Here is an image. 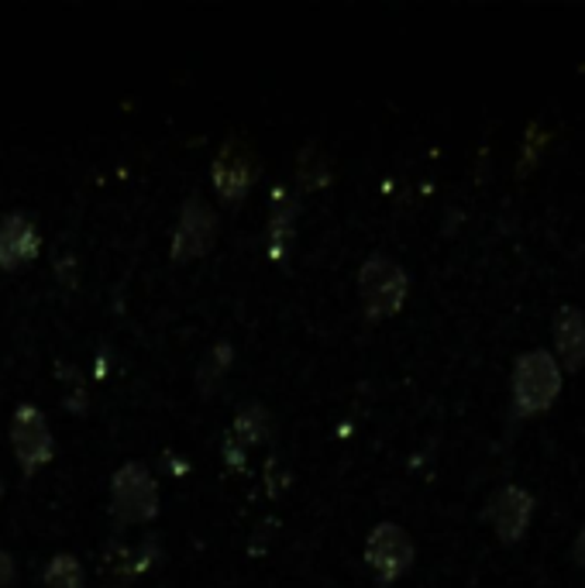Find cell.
Masks as SVG:
<instances>
[{"mask_svg":"<svg viewBox=\"0 0 585 588\" xmlns=\"http://www.w3.org/2000/svg\"><path fill=\"white\" fill-rule=\"evenodd\" d=\"M11 448L17 454V462L25 471H38L46 462H52L56 454V441H52V430L41 417L38 406H17L14 417H11Z\"/></svg>","mask_w":585,"mask_h":588,"instance_id":"7","label":"cell"},{"mask_svg":"<svg viewBox=\"0 0 585 588\" xmlns=\"http://www.w3.org/2000/svg\"><path fill=\"white\" fill-rule=\"evenodd\" d=\"M41 588H86L83 564L73 554H56L41 575Z\"/></svg>","mask_w":585,"mask_h":588,"instance_id":"13","label":"cell"},{"mask_svg":"<svg viewBox=\"0 0 585 588\" xmlns=\"http://www.w3.org/2000/svg\"><path fill=\"white\" fill-rule=\"evenodd\" d=\"M38 252V228L25 210L0 217V269H17Z\"/></svg>","mask_w":585,"mask_h":588,"instance_id":"10","label":"cell"},{"mask_svg":"<svg viewBox=\"0 0 585 588\" xmlns=\"http://www.w3.org/2000/svg\"><path fill=\"white\" fill-rule=\"evenodd\" d=\"M214 237H218V213L210 210V204L204 196H190L180 210V221H176V231H172V258L176 261H186V258H197L204 255Z\"/></svg>","mask_w":585,"mask_h":588,"instance_id":"8","label":"cell"},{"mask_svg":"<svg viewBox=\"0 0 585 588\" xmlns=\"http://www.w3.org/2000/svg\"><path fill=\"white\" fill-rule=\"evenodd\" d=\"M561 382L565 372L551 352L545 347H531L516 362H513V376H510V403L520 420H531L548 413L554 400L561 396Z\"/></svg>","mask_w":585,"mask_h":588,"instance_id":"1","label":"cell"},{"mask_svg":"<svg viewBox=\"0 0 585 588\" xmlns=\"http://www.w3.org/2000/svg\"><path fill=\"white\" fill-rule=\"evenodd\" d=\"M314 151L317 148H303L300 151V183L307 186V189H314V186H324L331 180V162L328 159H314Z\"/></svg>","mask_w":585,"mask_h":588,"instance_id":"14","label":"cell"},{"mask_svg":"<svg viewBox=\"0 0 585 588\" xmlns=\"http://www.w3.org/2000/svg\"><path fill=\"white\" fill-rule=\"evenodd\" d=\"M258 180V156L245 138H228L214 159V186L224 204H237Z\"/></svg>","mask_w":585,"mask_h":588,"instance_id":"6","label":"cell"},{"mask_svg":"<svg viewBox=\"0 0 585 588\" xmlns=\"http://www.w3.org/2000/svg\"><path fill=\"white\" fill-rule=\"evenodd\" d=\"M269 430V413L263 403H245L237 409L234 417V430H231V444H242V448H252L266 438Z\"/></svg>","mask_w":585,"mask_h":588,"instance_id":"12","label":"cell"},{"mask_svg":"<svg viewBox=\"0 0 585 588\" xmlns=\"http://www.w3.org/2000/svg\"><path fill=\"white\" fill-rule=\"evenodd\" d=\"M410 293V279L406 269L397 258H389L382 252L368 255L358 269V296H362V310L368 320H382L400 314Z\"/></svg>","mask_w":585,"mask_h":588,"instance_id":"2","label":"cell"},{"mask_svg":"<svg viewBox=\"0 0 585 588\" xmlns=\"http://www.w3.org/2000/svg\"><path fill=\"white\" fill-rule=\"evenodd\" d=\"M228 365H231V347L228 344H218L214 347V355L204 362V368H200V382H204V389L210 392L214 389V382L221 379V372H228Z\"/></svg>","mask_w":585,"mask_h":588,"instance_id":"15","label":"cell"},{"mask_svg":"<svg viewBox=\"0 0 585 588\" xmlns=\"http://www.w3.org/2000/svg\"><path fill=\"white\" fill-rule=\"evenodd\" d=\"M14 585V558L8 551H0V588Z\"/></svg>","mask_w":585,"mask_h":588,"instance_id":"16","label":"cell"},{"mask_svg":"<svg viewBox=\"0 0 585 588\" xmlns=\"http://www.w3.org/2000/svg\"><path fill=\"white\" fill-rule=\"evenodd\" d=\"M534 510H537V499L524 486H500L489 495L486 519H489L492 534L500 537V543L513 548V543L527 537Z\"/></svg>","mask_w":585,"mask_h":588,"instance_id":"5","label":"cell"},{"mask_svg":"<svg viewBox=\"0 0 585 588\" xmlns=\"http://www.w3.org/2000/svg\"><path fill=\"white\" fill-rule=\"evenodd\" d=\"M551 338L561 372H578L585 368V314L572 303H561L551 317Z\"/></svg>","mask_w":585,"mask_h":588,"instance_id":"9","label":"cell"},{"mask_svg":"<svg viewBox=\"0 0 585 588\" xmlns=\"http://www.w3.org/2000/svg\"><path fill=\"white\" fill-rule=\"evenodd\" d=\"M293 217H296V200L287 189H276V207H272V224H269V255L287 258L290 242H293Z\"/></svg>","mask_w":585,"mask_h":588,"instance_id":"11","label":"cell"},{"mask_svg":"<svg viewBox=\"0 0 585 588\" xmlns=\"http://www.w3.org/2000/svg\"><path fill=\"white\" fill-rule=\"evenodd\" d=\"M417 558L414 537H410L400 523H379L365 540V564L382 585H393L410 572V564Z\"/></svg>","mask_w":585,"mask_h":588,"instance_id":"4","label":"cell"},{"mask_svg":"<svg viewBox=\"0 0 585 588\" xmlns=\"http://www.w3.org/2000/svg\"><path fill=\"white\" fill-rule=\"evenodd\" d=\"M572 561L585 572V523H582L578 534H575V540H572Z\"/></svg>","mask_w":585,"mask_h":588,"instance_id":"17","label":"cell"},{"mask_svg":"<svg viewBox=\"0 0 585 588\" xmlns=\"http://www.w3.org/2000/svg\"><path fill=\"white\" fill-rule=\"evenodd\" d=\"M111 513L121 523H148L159 513V486L142 462H127L111 478Z\"/></svg>","mask_w":585,"mask_h":588,"instance_id":"3","label":"cell"},{"mask_svg":"<svg viewBox=\"0 0 585 588\" xmlns=\"http://www.w3.org/2000/svg\"><path fill=\"white\" fill-rule=\"evenodd\" d=\"M0 499H4V482H0Z\"/></svg>","mask_w":585,"mask_h":588,"instance_id":"18","label":"cell"}]
</instances>
